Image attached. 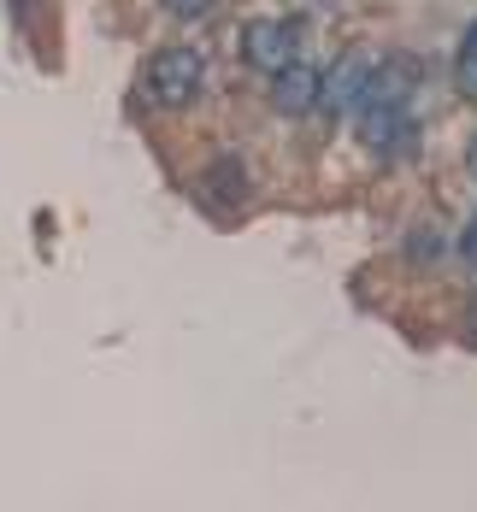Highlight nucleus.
<instances>
[{"mask_svg": "<svg viewBox=\"0 0 477 512\" xmlns=\"http://www.w3.org/2000/svg\"><path fill=\"white\" fill-rule=\"evenodd\" d=\"M201 83H207V59L195 48H165L148 65V101L159 106H189L201 95Z\"/></svg>", "mask_w": 477, "mask_h": 512, "instance_id": "1", "label": "nucleus"}, {"mask_svg": "<svg viewBox=\"0 0 477 512\" xmlns=\"http://www.w3.org/2000/svg\"><path fill=\"white\" fill-rule=\"evenodd\" d=\"M242 59L265 77H283L295 65V30L283 18H248L242 24Z\"/></svg>", "mask_w": 477, "mask_h": 512, "instance_id": "2", "label": "nucleus"}, {"mask_svg": "<svg viewBox=\"0 0 477 512\" xmlns=\"http://www.w3.org/2000/svg\"><path fill=\"white\" fill-rule=\"evenodd\" d=\"M366 89H371V65L360 59V53H348V59H336V71L324 77L318 106H324V112H360Z\"/></svg>", "mask_w": 477, "mask_h": 512, "instance_id": "3", "label": "nucleus"}, {"mask_svg": "<svg viewBox=\"0 0 477 512\" xmlns=\"http://www.w3.org/2000/svg\"><path fill=\"white\" fill-rule=\"evenodd\" d=\"M271 83H277V89H271V106H277V112H289V118L313 112L318 95H324V77H318L307 59H295V65H289L283 77H271Z\"/></svg>", "mask_w": 477, "mask_h": 512, "instance_id": "4", "label": "nucleus"}, {"mask_svg": "<svg viewBox=\"0 0 477 512\" xmlns=\"http://www.w3.org/2000/svg\"><path fill=\"white\" fill-rule=\"evenodd\" d=\"M454 83H460V95H472L477 101V36L460 48V59H454Z\"/></svg>", "mask_w": 477, "mask_h": 512, "instance_id": "5", "label": "nucleus"}, {"mask_svg": "<svg viewBox=\"0 0 477 512\" xmlns=\"http://www.w3.org/2000/svg\"><path fill=\"white\" fill-rule=\"evenodd\" d=\"M236 177H242V165H236V159H224V165H212V195H218V201H242V189H236Z\"/></svg>", "mask_w": 477, "mask_h": 512, "instance_id": "6", "label": "nucleus"}, {"mask_svg": "<svg viewBox=\"0 0 477 512\" xmlns=\"http://www.w3.org/2000/svg\"><path fill=\"white\" fill-rule=\"evenodd\" d=\"M165 12H171V18H207L212 0H165Z\"/></svg>", "mask_w": 477, "mask_h": 512, "instance_id": "7", "label": "nucleus"}, {"mask_svg": "<svg viewBox=\"0 0 477 512\" xmlns=\"http://www.w3.org/2000/svg\"><path fill=\"white\" fill-rule=\"evenodd\" d=\"M460 254H466V259H472V265H477V218H472V224H466V236H460Z\"/></svg>", "mask_w": 477, "mask_h": 512, "instance_id": "8", "label": "nucleus"}, {"mask_svg": "<svg viewBox=\"0 0 477 512\" xmlns=\"http://www.w3.org/2000/svg\"><path fill=\"white\" fill-rule=\"evenodd\" d=\"M472 171H477V142H472Z\"/></svg>", "mask_w": 477, "mask_h": 512, "instance_id": "9", "label": "nucleus"}]
</instances>
